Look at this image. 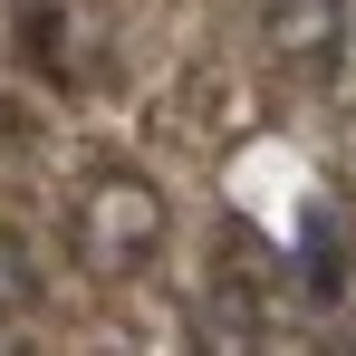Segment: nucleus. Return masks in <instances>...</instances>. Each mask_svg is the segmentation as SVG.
I'll list each match as a JSON object with an SVG mask.
<instances>
[{
    "mask_svg": "<svg viewBox=\"0 0 356 356\" xmlns=\"http://www.w3.org/2000/svg\"><path fill=\"white\" fill-rule=\"evenodd\" d=\"M0 154H29V116H19V97H0Z\"/></svg>",
    "mask_w": 356,
    "mask_h": 356,
    "instance_id": "obj_5",
    "label": "nucleus"
},
{
    "mask_svg": "<svg viewBox=\"0 0 356 356\" xmlns=\"http://www.w3.org/2000/svg\"><path fill=\"white\" fill-rule=\"evenodd\" d=\"M19 29H29V58L49 67L58 87H87V77H97V49H87V19H77V10L29 0V10H19Z\"/></svg>",
    "mask_w": 356,
    "mask_h": 356,
    "instance_id": "obj_3",
    "label": "nucleus"
},
{
    "mask_svg": "<svg viewBox=\"0 0 356 356\" xmlns=\"http://www.w3.org/2000/svg\"><path fill=\"white\" fill-rule=\"evenodd\" d=\"M270 49L280 58H308V67H337L356 49V0H270L260 10Z\"/></svg>",
    "mask_w": 356,
    "mask_h": 356,
    "instance_id": "obj_2",
    "label": "nucleus"
},
{
    "mask_svg": "<svg viewBox=\"0 0 356 356\" xmlns=\"http://www.w3.org/2000/svg\"><path fill=\"white\" fill-rule=\"evenodd\" d=\"M347 106H356V49H347Z\"/></svg>",
    "mask_w": 356,
    "mask_h": 356,
    "instance_id": "obj_6",
    "label": "nucleus"
},
{
    "mask_svg": "<svg viewBox=\"0 0 356 356\" xmlns=\"http://www.w3.org/2000/svg\"><path fill=\"white\" fill-rule=\"evenodd\" d=\"M164 183L135 174V164H97V174L77 183V202H67V250H77V270H97V280H125V270H145L154 250H164Z\"/></svg>",
    "mask_w": 356,
    "mask_h": 356,
    "instance_id": "obj_1",
    "label": "nucleus"
},
{
    "mask_svg": "<svg viewBox=\"0 0 356 356\" xmlns=\"http://www.w3.org/2000/svg\"><path fill=\"white\" fill-rule=\"evenodd\" d=\"M19 308H39V260H29V241L0 222V318H19Z\"/></svg>",
    "mask_w": 356,
    "mask_h": 356,
    "instance_id": "obj_4",
    "label": "nucleus"
}]
</instances>
